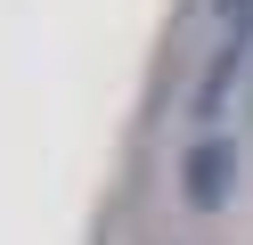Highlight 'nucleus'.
Instances as JSON below:
<instances>
[{"instance_id": "f257e3e1", "label": "nucleus", "mask_w": 253, "mask_h": 245, "mask_svg": "<svg viewBox=\"0 0 253 245\" xmlns=\"http://www.w3.org/2000/svg\"><path fill=\"white\" fill-rule=\"evenodd\" d=\"M180 188H188V204H196V212H220V204H229V188H237V139L204 131V139L180 155Z\"/></svg>"}, {"instance_id": "f03ea898", "label": "nucleus", "mask_w": 253, "mask_h": 245, "mask_svg": "<svg viewBox=\"0 0 253 245\" xmlns=\"http://www.w3.org/2000/svg\"><path fill=\"white\" fill-rule=\"evenodd\" d=\"M237 65H245V33L220 41L212 74H204V90H196V123H220V106H229V90H237Z\"/></svg>"}]
</instances>
